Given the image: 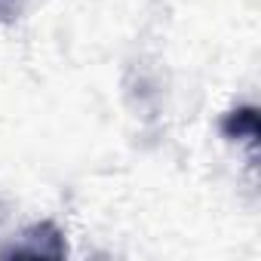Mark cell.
Instances as JSON below:
<instances>
[{
    "label": "cell",
    "instance_id": "6da1fadb",
    "mask_svg": "<svg viewBox=\"0 0 261 261\" xmlns=\"http://www.w3.org/2000/svg\"><path fill=\"white\" fill-rule=\"evenodd\" d=\"M65 237L56 230V224L43 221V224H34L28 233H22V243H13L4 258L10 255H31V258H65Z\"/></svg>",
    "mask_w": 261,
    "mask_h": 261
},
{
    "label": "cell",
    "instance_id": "7a4b0ae2",
    "mask_svg": "<svg viewBox=\"0 0 261 261\" xmlns=\"http://www.w3.org/2000/svg\"><path fill=\"white\" fill-rule=\"evenodd\" d=\"M221 133H224L227 139L255 142V139H258V111H255L252 105L233 108V111L224 114V120H221Z\"/></svg>",
    "mask_w": 261,
    "mask_h": 261
},
{
    "label": "cell",
    "instance_id": "3957f363",
    "mask_svg": "<svg viewBox=\"0 0 261 261\" xmlns=\"http://www.w3.org/2000/svg\"><path fill=\"white\" fill-rule=\"evenodd\" d=\"M16 16H19V0H0V19L13 22Z\"/></svg>",
    "mask_w": 261,
    "mask_h": 261
}]
</instances>
